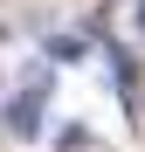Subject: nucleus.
I'll return each mask as SVG.
<instances>
[{
  "label": "nucleus",
  "instance_id": "1",
  "mask_svg": "<svg viewBox=\"0 0 145 152\" xmlns=\"http://www.w3.org/2000/svg\"><path fill=\"white\" fill-rule=\"evenodd\" d=\"M42 111H48V76H35V83L21 90V104L7 111V124H14L21 138H35V132H42Z\"/></svg>",
  "mask_w": 145,
  "mask_h": 152
},
{
  "label": "nucleus",
  "instance_id": "2",
  "mask_svg": "<svg viewBox=\"0 0 145 152\" xmlns=\"http://www.w3.org/2000/svg\"><path fill=\"white\" fill-rule=\"evenodd\" d=\"M83 48H90V35H83V42H76V35H55V42H48V56H55V62H76Z\"/></svg>",
  "mask_w": 145,
  "mask_h": 152
},
{
  "label": "nucleus",
  "instance_id": "3",
  "mask_svg": "<svg viewBox=\"0 0 145 152\" xmlns=\"http://www.w3.org/2000/svg\"><path fill=\"white\" fill-rule=\"evenodd\" d=\"M83 145H90V132H83V124H69V132L55 138V152H83Z\"/></svg>",
  "mask_w": 145,
  "mask_h": 152
},
{
  "label": "nucleus",
  "instance_id": "4",
  "mask_svg": "<svg viewBox=\"0 0 145 152\" xmlns=\"http://www.w3.org/2000/svg\"><path fill=\"white\" fill-rule=\"evenodd\" d=\"M138 35H145V0H138Z\"/></svg>",
  "mask_w": 145,
  "mask_h": 152
}]
</instances>
